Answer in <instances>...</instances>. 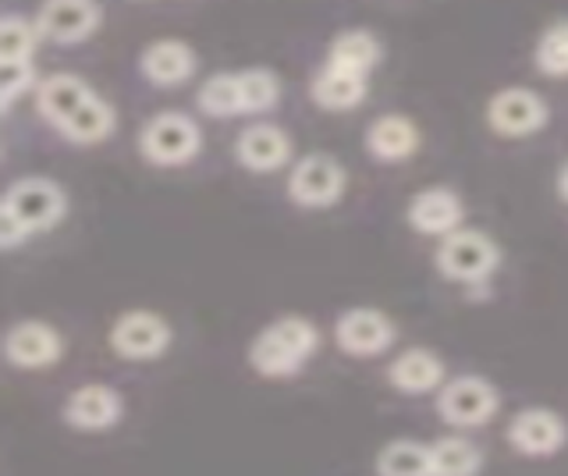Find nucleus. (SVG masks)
Returning a JSON list of instances; mask_svg holds the SVG:
<instances>
[{
    "mask_svg": "<svg viewBox=\"0 0 568 476\" xmlns=\"http://www.w3.org/2000/svg\"><path fill=\"white\" fill-rule=\"evenodd\" d=\"M434 263L448 281H458V285H479V281H487L497 271L501 250H497V242L490 235L476 232V227H458V232L440 239Z\"/></svg>",
    "mask_w": 568,
    "mask_h": 476,
    "instance_id": "1",
    "label": "nucleus"
},
{
    "mask_svg": "<svg viewBox=\"0 0 568 476\" xmlns=\"http://www.w3.org/2000/svg\"><path fill=\"white\" fill-rule=\"evenodd\" d=\"M200 146H203V132L182 111H160L139 132V150L156 168L189 164L200 153Z\"/></svg>",
    "mask_w": 568,
    "mask_h": 476,
    "instance_id": "2",
    "label": "nucleus"
},
{
    "mask_svg": "<svg viewBox=\"0 0 568 476\" xmlns=\"http://www.w3.org/2000/svg\"><path fill=\"white\" fill-rule=\"evenodd\" d=\"M497 405H501L497 387L487 377H476V374L444 381V387L437 392V416L455 431L484 427V423L497 416Z\"/></svg>",
    "mask_w": 568,
    "mask_h": 476,
    "instance_id": "3",
    "label": "nucleus"
},
{
    "mask_svg": "<svg viewBox=\"0 0 568 476\" xmlns=\"http://www.w3.org/2000/svg\"><path fill=\"white\" fill-rule=\"evenodd\" d=\"M345 192V168L331 153H310L288 171V200L306 210L334 206Z\"/></svg>",
    "mask_w": 568,
    "mask_h": 476,
    "instance_id": "4",
    "label": "nucleus"
},
{
    "mask_svg": "<svg viewBox=\"0 0 568 476\" xmlns=\"http://www.w3.org/2000/svg\"><path fill=\"white\" fill-rule=\"evenodd\" d=\"M0 210H8L18 221H22L29 232H47L53 227L68 210V196L58 182L50 179H18L8 192H4V203Z\"/></svg>",
    "mask_w": 568,
    "mask_h": 476,
    "instance_id": "5",
    "label": "nucleus"
},
{
    "mask_svg": "<svg viewBox=\"0 0 568 476\" xmlns=\"http://www.w3.org/2000/svg\"><path fill=\"white\" fill-rule=\"evenodd\" d=\"M171 345V327L160 313L150 310H129L121 313L111 327V348L129 363H150L160 359Z\"/></svg>",
    "mask_w": 568,
    "mask_h": 476,
    "instance_id": "6",
    "label": "nucleus"
},
{
    "mask_svg": "<svg viewBox=\"0 0 568 476\" xmlns=\"http://www.w3.org/2000/svg\"><path fill=\"white\" fill-rule=\"evenodd\" d=\"M547 103L540 93L526 90V85H511V90L494 93L487 103V125L497 135H508V139H523L532 135L547 125Z\"/></svg>",
    "mask_w": 568,
    "mask_h": 476,
    "instance_id": "7",
    "label": "nucleus"
},
{
    "mask_svg": "<svg viewBox=\"0 0 568 476\" xmlns=\"http://www.w3.org/2000/svg\"><path fill=\"white\" fill-rule=\"evenodd\" d=\"M334 338L342 345V352L355 359H366V356H381L390 345H395V324L390 316L381 310H369V306H355L345 310L337 316L334 324Z\"/></svg>",
    "mask_w": 568,
    "mask_h": 476,
    "instance_id": "8",
    "label": "nucleus"
},
{
    "mask_svg": "<svg viewBox=\"0 0 568 476\" xmlns=\"http://www.w3.org/2000/svg\"><path fill=\"white\" fill-rule=\"evenodd\" d=\"M61 416H64V423L71 431L100 434V431H111L121 423L124 398L114 392L111 384H82V387H75V392L68 395Z\"/></svg>",
    "mask_w": 568,
    "mask_h": 476,
    "instance_id": "9",
    "label": "nucleus"
},
{
    "mask_svg": "<svg viewBox=\"0 0 568 476\" xmlns=\"http://www.w3.org/2000/svg\"><path fill=\"white\" fill-rule=\"evenodd\" d=\"M4 356L18 369H47L64 356V342L43 321H18L4 334Z\"/></svg>",
    "mask_w": 568,
    "mask_h": 476,
    "instance_id": "10",
    "label": "nucleus"
},
{
    "mask_svg": "<svg viewBox=\"0 0 568 476\" xmlns=\"http://www.w3.org/2000/svg\"><path fill=\"white\" fill-rule=\"evenodd\" d=\"M100 26L97 0H43L36 11V29L53 43H79Z\"/></svg>",
    "mask_w": 568,
    "mask_h": 476,
    "instance_id": "11",
    "label": "nucleus"
},
{
    "mask_svg": "<svg viewBox=\"0 0 568 476\" xmlns=\"http://www.w3.org/2000/svg\"><path fill=\"white\" fill-rule=\"evenodd\" d=\"M568 440V427L558 413L550 409H523L515 413V419L508 423V445L529 455V458H547L565 448Z\"/></svg>",
    "mask_w": 568,
    "mask_h": 476,
    "instance_id": "12",
    "label": "nucleus"
},
{
    "mask_svg": "<svg viewBox=\"0 0 568 476\" xmlns=\"http://www.w3.org/2000/svg\"><path fill=\"white\" fill-rule=\"evenodd\" d=\"M405 217H408V224H413V232L430 235V239H444V235L458 232L466 210H462V200L452 189L434 185V189L416 192V196L408 200Z\"/></svg>",
    "mask_w": 568,
    "mask_h": 476,
    "instance_id": "13",
    "label": "nucleus"
},
{
    "mask_svg": "<svg viewBox=\"0 0 568 476\" xmlns=\"http://www.w3.org/2000/svg\"><path fill=\"white\" fill-rule=\"evenodd\" d=\"M235 156L242 168L256 174H271L292 161V139L277 125H248L235 139Z\"/></svg>",
    "mask_w": 568,
    "mask_h": 476,
    "instance_id": "14",
    "label": "nucleus"
},
{
    "mask_svg": "<svg viewBox=\"0 0 568 476\" xmlns=\"http://www.w3.org/2000/svg\"><path fill=\"white\" fill-rule=\"evenodd\" d=\"M387 381L402 395H426L440 392L444 381H448V369H444L440 356H434L430 348H405L398 359H390Z\"/></svg>",
    "mask_w": 568,
    "mask_h": 476,
    "instance_id": "15",
    "label": "nucleus"
},
{
    "mask_svg": "<svg viewBox=\"0 0 568 476\" xmlns=\"http://www.w3.org/2000/svg\"><path fill=\"white\" fill-rule=\"evenodd\" d=\"M310 93L320 108H327V111H352V108H359L366 97V72H355V68H342V64L327 61L313 75Z\"/></svg>",
    "mask_w": 568,
    "mask_h": 476,
    "instance_id": "16",
    "label": "nucleus"
},
{
    "mask_svg": "<svg viewBox=\"0 0 568 476\" xmlns=\"http://www.w3.org/2000/svg\"><path fill=\"white\" fill-rule=\"evenodd\" d=\"M419 146V129L413 125V118L405 114H381L366 129V150L384 164L408 161Z\"/></svg>",
    "mask_w": 568,
    "mask_h": 476,
    "instance_id": "17",
    "label": "nucleus"
},
{
    "mask_svg": "<svg viewBox=\"0 0 568 476\" xmlns=\"http://www.w3.org/2000/svg\"><path fill=\"white\" fill-rule=\"evenodd\" d=\"M139 68L153 85H182L195 72V54L182 40H153L142 50Z\"/></svg>",
    "mask_w": 568,
    "mask_h": 476,
    "instance_id": "18",
    "label": "nucleus"
},
{
    "mask_svg": "<svg viewBox=\"0 0 568 476\" xmlns=\"http://www.w3.org/2000/svg\"><path fill=\"white\" fill-rule=\"evenodd\" d=\"M89 97H93V90L71 72L47 75L40 85H36V108H40V114L50 121L53 129H61Z\"/></svg>",
    "mask_w": 568,
    "mask_h": 476,
    "instance_id": "19",
    "label": "nucleus"
},
{
    "mask_svg": "<svg viewBox=\"0 0 568 476\" xmlns=\"http://www.w3.org/2000/svg\"><path fill=\"white\" fill-rule=\"evenodd\" d=\"M248 366H253L260 377H295L298 369L306 366V359L266 324L253 338V345H248Z\"/></svg>",
    "mask_w": 568,
    "mask_h": 476,
    "instance_id": "20",
    "label": "nucleus"
},
{
    "mask_svg": "<svg viewBox=\"0 0 568 476\" xmlns=\"http://www.w3.org/2000/svg\"><path fill=\"white\" fill-rule=\"evenodd\" d=\"M484 469V452L469 437H440L430 445V476H476Z\"/></svg>",
    "mask_w": 568,
    "mask_h": 476,
    "instance_id": "21",
    "label": "nucleus"
},
{
    "mask_svg": "<svg viewBox=\"0 0 568 476\" xmlns=\"http://www.w3.org/2000/svg\"><path fill=\"white\" fill-rule=\"evenodd\" d=\"M64 139H71V143H82V146H93V143H103L106 135L114 132V111L106 108V103L93 93L82 108L71 114L64 125L58 129Z\"/></svg>",
    "mask_w": 568,
    "mask_h": 476,
    "instance_id": "22",
    "label": "nucleus"
},
{
    "mask_svg": "<svg viewBox=\"0 0 568 476\" xmlns=\"http://www.w3.org/2000/svg\"><path fill=\"white\" fill-rule=\"evenodd\" d=\"M327 61L342 64V68H355V72L369 75V68L381 61V43L366 29H345V32H337V37L331 40Z\"/></svg>",
    "mask_w": 568,
    "mask_h": 476,
    "instance_id": "23",
    "label": "nucleus"
},
{
    "mask_svg": "<svg viewBox=\"0 0 568 476\" xmlns=\"http://www.w3.org/2000/svg\"><path fill=\"white\" fill-rule=\"evenodd\" d=\"M377 476H430V445L390 440L377 455Z\"/></svg>",
    "mask_w": 568,
    "mask_h": 476,
    "instance_id": "24",
    "label": "nucleus"
},
{
    "mask_svg": "<svg viewBox=\"0 0 568 476\" xmlns=\"http://www.w3.org/2000/svg\"><path fill=\"white\" fill-rule=\"evenodd\" d=\"M200 111L210 118H231L242 114V90H239V72H217L200 85Z\"/></svg>",
    "mask_w": 568,
    "mask_h": 476,
    "instance_id": "25",
    "label": "nucleus"
},
{
    "mask_svg": "<svg viewBox=\"0 0 568 476\" xmlns=\"http://www.w3.org/2000/svg\"><path fill=\"white\" fill-rule=\"evenodd\" d=\"M239 90H242V114H263L277 103L281 82L271 68H248V72H239Z\"/></svg>",
    "mask_w": 568,
    "mask_h": 476,
    "instance_id": "26",
    "label": "nucleus"
},
{
    "mask_svg": "<svg viewBox=\"0 0 568 476\" xmlns=\"http://www.w3.org/2000/svg\"><path fill=\"white\" fill-rule=\"evenodd\" d=\"M537 68L550 79H568V19L547 26L537 40Z\"/></svg>",
    "mask_w": 568,
    "mask_h": 476,
    "instance_id": "27",
    "label": "nucleus"
},
{
    "mask_svg": "<svg viewBox=\"0 0 568 476\" xmlns=\"http://www.w3.org/2000/svg\"><path fill=\"white\" fill-rule=\"evenodd\" d=\"M40 40L43 37H40V29H36V22L18 19V14H4V22H0V61L32 58V50Z\"/></svg>",
    "mask_w": 568,
    "mask_h": 476,
    "instance_id": "28",
    "label": "nucleus"
},
{
    "mask_svg": "<svg viewBox=\"0 0 568 476\" xmlns=\"http://www.w3.org/2000/svg\"><path fill=\"white\" fill-rule=\"evenodd\" d=\"M271 327L281 334L284 342H288L302 359H310L313 352L320 348V331H316V324L313 321H306V316H295V313H288V316H277V321H271Z\"/></svg>",
    "mask_w": 568,
    "mask_h": 476,
    "instance_id": "29",
    "label": "nucleus"
},
{
    "mask_svg": "<svg viewBox=\"0 0 568 476\" xmlns=\"http://www.w3.org/2000/svg\"><path fill=\"white\" fill-rule=\"evenodd\" d=\"M36 82V72H32V58H22V61H0V108L11 111V103L29 93V85Z\"/></svg>",
    "mask_w": 568,
    "mask_h": 476,
    "instance_id": "30",
    "label": "nucleus"
},
{
    "mask_svg": "<svg viewBox=\"0 0 568 476\" xmlns=\"http://www.w3.org/2000/svg\"><path fill=\"white\" fill-rule=\"evenodd\" d=\"M26 239H32L29 227L14 214H8V210H0V250H18Z\"/></svg>",
    "mask_w": 568,
    "mask_h": 476,
    "instance_id": "31",
    "label": "nucleus"
},
{
    "mask_svg": "<svg viewBox=\"0 0 568 476\" xmlns=\"http://www.w3.org/2000/svg\"><path fill=\"white\" fill-rule=\"evenodd\" d=\"M561 196L568 200V168L561 171Z\"/></svg>",
    "mask_w": 568,
    "mask_h": 476,
    "instance_id": "32",
    "label": "nucleus"
}]
</instances>
